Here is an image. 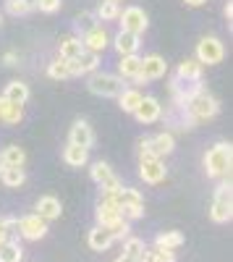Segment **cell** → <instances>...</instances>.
Returning <instances> with one entry per match:
<instances>
[{
	"label": "cell",
	"instance_id": "5",
	"mask_svg": "<svg viewBox=\"0 0 233 262\" xmlns=\"http://www.w3.org/2000/svg\"><path fill=\"white\" fill-rule=\"evenodd\" d=\"M89 92L100 95V97H118V92L123 90V79L118 74H105V71H92L89 81Z\"/></svg>",
	"mask_w": 233,
	"mask_h": 262
},
{
	"label": "cell",
	"instance_id": "14",
	"mask_svg": "<svg viewBox=\"0 0 233 262\" xmlns=\"http://www.w3.org/2000/svg\"><path fill=\"white\" fill-rule=\"evenodd\" d=\"M160 116H162V105L155 97H142V102L134 111V118L139 123H155V121H160Z\"/></svg>",
	"mask_w": 233,
	"mask_h": 262
},
{
	"label": "cell",
	"instance_id": "44",
	"mask_svg": "<svg viewBox=\"0 0 233 262\" xmlns=\"http://www.w3.org/2000/svg\"><path fill=\"white\" fill-rule=\"evenodd\" d=\"M6 168V163H3V158H0V170H3Z\"/></svg>",
	"mask_w": 233,
	"mask_h": 262
},
{
	"label": "cell",
	"instance_id": "34",
	"mask_svg": "<svg viewBox=\"0 0 233 262\" xmlns=\"http://www.w3.org/2000/svg\"><path fill=\"white\" fill-rule=\"evenodd\" d=\"M48 76H50V79H71V69H68V60H63V58L53 60V63L48 66Z\"/></svg>",
	"mask_w": 233,
	"mask_h": 262
},
{
	"label": "cell",
	"instance_id": "32",
	"mask_svg": "<svg viewBox=\"0 0 233 262\" xmlns=\"http://www.w3.org/2000/svg\"><path fill=\"white\" fill-rule=\"evenodd\" d=\"M89 170H92V181H95L97 186H105L108 181H113V179H115L113 168H110L108 163H102V160H100V163H95Z\"/></svg>",
	"mask_w": 233,
	"mask_h": 262
},
{
	"label": "cell",
	"instance_id": "4",
	"mask_svg": "<svg viewBox=\"0 0 233 262\" xmlns=\"http://www.w3.org/2000/svg\"><path fill=\"white\" fill-rule=\"evenodd\" d=\"M176 149V137L171 131H160L152 139H139V160L142 158H165Z\"/></svg>",
	"mask_w": 233,
	"mask_h": 262
},
{
	"label": "cell",
	"instance_id": "30",
	"mask_svg": "<svg viewBox=\"0 0 233 262\" xmlns=\"http://www.w3.org/2000/svg\"><path fill=\"white\" fill-rule=\"evenodd\" d=\"M142 92L139 90H121L118 92V105H121V111H126V113H134L136 111V105L142 102Z\"/></svg>",
	"mask_w": 233,
	"mask_h": 262
},
{
	"label": "cell",
	"instance_id": "40",
	"mask_svg": "<svg viewBox=\"0 0 233 262\" xmlns=\"http://www.w3.org/2000/svg\"><path fill=\"white\" fill-rule=\"evenodd\" d=\"M223 13H225V18L230 21V16H233V6H230V0H228V3H225V8H223Z\"/></svg>",
	"mask_w": 233,
	"mask_h": 262
},
{
	"label": "cell",
	"instance_id": "1",
	"mask_svg": "<svg viewBox=\"0 0 233 262\" xmlns=\"http://www.w3.org/2000/svg\"><path fill=\"white\" fill-rule=\"evenodd\" d=\"M183 107H186V118H183V126L181 128H194V123L209 121V118H215L220 113V102L209 95L207 90H202L199 84L194 86V92L189 95V100H186Z\"/></svg>",
	"mask_w": 233,
	"mask_h": 262
},
{
	"label": "cell",
	"instance_id": "10",
	"mask_svg": "<svg viewBox=\"0 0 233 262\" xmlns=\"http://www.w3.org/2000/svg\"><path fill=\"white\" fill-rule=\"evenodd\" d=\"M168 74V63H165V58L162 55H157V53H152V55H144L142 58V71H139V84L142 81H155V79H162Z\"/></svg>",
	"mask_w": 233,
	"mask_h": 262
},
{
	"label": "cell",
	"instance_id": "41",
	"mask_svg": "<svg viewBox=\"0 0 233 262\" xmlns=\"http://www.w3.org/2000/svg\"><path fill=\"white\" fill-rule=\"evenodd\" d=\"M115 262H139V259H136V257H129V254H121Z\"/></svg>",
	"mask_w": 233,
	"mask_h": 262
},
{
	"label": "cell",
	"instance_id": "6",
	"mask_svg": "<svg viewBox=\"0 0 233 262\" xmlns=\"http://www.w3.org/2000/svg\"><path fill=\"white\" fill-rule=\"evenodd\" d=\"M225 58V48L218 37H202L197 42V60L202 66H215Z\"/></svg>",
	"mask_w": 233,
	"mask_h": 262
},
{
	"label": "cell",
	"instance_id": "42",
	"mask_svg": "<svg viewBox=\"0 0 233 262\" xmlns=\"http://www.w3.org/2000/svg\"><path fill=\"white\" fill-rule=\"evenodd\" d=\"M183 3H186V6H194V8H197V6H204L207 0H183Z\"/></svg>",
	"mask_w": 233,
	"mask_h": 262
},
{
	"label": "cell",
	"instance_id": "31",
	"mask_svg": "<svg viewBox=\"0 0 233 262\" xmlns=\"http://www.w3.org/2000/svg\"><path fill=\"white\" fill-rule=\"evenodd\" d=\"M139 262H176V252L173 249H160V247L144 249L142 257H139Z\"/></svg>",
	"mask_w": 233,
	"mask_h": 262
},
{
	"label": "cell",
	"instance_id": "25",
	"mask_svg": "<svg viewBox=\"0 0 233 262\" xmlns=\"http://www.w3.org/2000/svg\"><path fill=\"white\" fill-rule=\"evenodd\" d=\"M3 97L11 100V102H21V105H24V102L29 100V86H27L24 81H18V79H16V81H8Z\"/></svg>",
	"mask_w": 233,
	"mask_h": 262
},
{
	"label": "cell",
	"instance_id": "28",
	"mask_svg": "<svg viewBox=\"0 0 233 262\" xmlns=\"http://www.w3.org/2000/svg\"><path fill=\"white\" fill-rule=\"evenodd\" d=\"M155 247H160V249H178V247H183V233L162 231V233L155 236Z\"/></svg>",
	"mask_w": 233,
	"mask_h": 262
},
{
	"label": "cell",
	"instance_id": "46",
	"mask_svg": "<svg viewBox=\"0 0 233 262\" xmlns=\"http://www.w3.org/2000/svg\"><path fill=\"white\" fill-rule=\"evenodd\" d=\"M0 21H3V18H0Z\"/></svg>",
	"mask_w": 233,
	"mask_h": 262
},
{
	"label": "cell",
	"instance_id": "21",
	"mask_svg": "<svg viewBox=\"0 0 233 262\" xmlns=\"http://www.w3.org/2000/svg\"><path fill=\"white\" fill-rule=\"evenodd\" d=\"M202 69H204V66L197 60V58H186L183 63H178V81H199L202 79Z\"/></svg>",
	"mask_w": 233,
	"mask_h": 262
},
{
	"label": "cell",
	"instance_id": "33",
	"mask_svg": "<svg viewBox=\"0 0 233 262\" xmlns=\"http://www.w3.org/2000/svg\"><path fill=\"white\" fill-rule=\"evenodd\" d=\"M121 13V6L115 3V0H102L100 8H97V18L100 21H115Z\"/></svg>",
	"mask_w": 233,
	"mask_h": 262
},
{
	"label": "cell",
	"instance_id": "43",
	"mask_svg": "<svg viewBox=\"0 0 233 262\" xmlns=\"http://www.w3.org/2000/svg\"><path fill=\"white\" fill-rule=\"evenodd\" d=\"M6 238H8V231H6L3 226H0V244H3V242H6Z\"/></svg>",
	"mask_w": 233,
	"mask_h": 262
},
{
	"label": "cell",
	"instance_id": "38",
	"mask_svg": "<svg viewBox=\"0 0 233 262\" xmlns=\"http://www.w3.org/2000/svg\"><path fill=\"white\" fill-rule=\"evenodd\" d=\"M0 226H3L6 231H11V228L18 226V217H0Z\"/></svg>",
	"mask_w": 233,
	"mask_h": 262
},
{
	"label": "cell",
	"instance_id": "16",
	"mask_svg": "<svg viewBox=\"0 0 233 262\" xmlns=\"http://www.w3.org/2000/svg\"><path fill=\"white\" fill-rule=\"evenodd\" d=\"M60 212H63V207H60L58 196L45 194V196H39V200H37V215L42 217V221H58Z\"/></svg>",
	"mask_w": 233,
	"mask_h": 262
},
{
	"label": "cell",
	"instance_id": "18",
	"mask_svg": "<svg viewBox=\"0 0 233 262\" xmlns=\"http://www.w3.org/2000/svg\"><path fill=\"white\" fill-rule=\"evenodd\" d=\"M21 118H24V105L0 97V121L8 126H16V123H21Z\"/></svg>",
	"mask_w": 233,
	"mask_h": 262
},
{
	"label": "cell",
	"instance_id": "39",
	"mask_svg": "<svg viewBox=\"0 0 233 262\" xmlns=\"http://www.w3.org/2000/svg\"><path fill=\"white\" fill-rule=\"evenodd\" d=\"M16 60H18V55H16V53H13V50H11V53H6V55H3V63H6V66H16Z\"/></svg>",
	"mask_w": 233,
	"mask_h": 262
},
{
	"label": "cell",
	"instance_id": "19",
	"mask_svg": "<svg viewBox=\"0 0 233 262\" xmlns=\"http://www.w3.org/2000/svg\"><path fill=\"white\" fill-rule=\"evenodd\" d=\"M89 249H95V252H105V249H110L113 247V233L108 231V228H102V226H95L92 231H89Z\"/></svg>",
	"mask_w": 233,
	"mask_h": 262
},
{
	"label": "cell",
	"instance_id": "7",
	"mask_svg": "<svg viewBox=\"0 0 233 262\" xmlns=\"http://www.w3.org/2000/svg\"><path fill=\"white\" fill-rule=\"evenodd\" d=\"M118 21H121V29L123 32H131V34H144L147 27H150V21H147V13L139 8V6H129L118 13Z\"/></svg>",
	"mask_w": 233,
	"mask_h": 262
},
{
	"label": "cell",
	"instance_id": "8",
	"mask_svg": "<svg viewBox=\"0 0 233 262\" xmlns=\"http://www.w3.org/2000/svg\"><path fill=\"white\" fill-rule=\"evenodd\" d=\"M16 228H18V233L24 236V238H29V242H39V238L48 236V221H42L37 212L18 217V226Z\"/></svg>",
	"mask_w": 233,
	"mask_h": 262
},
{
	"label": "cell",
	"instance_id": "27",
	"mask_svg": "<svg viewBox=\"0 0 233 262\" xmlns=\"http://www.w3.org/2000/svg\"><path fill=\"white\" fill-rule=\"evenodd\" d=\"M84 50V45H81V37H63L60 39V48H58V53H60V58L63 60H71V58H76L79 53Z\"/></svg>",
	"mask_w": 233,
	"mask_h": 262
},
{
	"label": "cell",
	"instance_id": "24",
	"mask_svg": "<svg viewBox=\"0 0 233 262\" xmlns=\"http://www.w3.org/2000/svg\"><path fill=\"white\" fill-rule=\"evenodd\" d=\"M0 181H3L6 189H18L27 181V170L24 168H3L0 170Z\"/></svg>",
	"mask_w": 233,
	"mask_h": 262
},
{
	"label": "cell",
	"instance_id": "35",
	"mask_svg": "<svg viewBox=\"0 0 233 262\" xmlns=\"http://www.w3.org/2000/svg\"><path fill=\"white\" fill-rule=\"evenodd\" d=\"M34 8V0H6V11L11 16H27Z\"/></svg>",
	"mask_w": 233,
	"mask_h": 262
},
{
	"label": "cell",
	"instance_id": "13",
	"mask_svg": "<svg viewBox=\"0 0 233 262\" xmlns=\"http://www.w3.org/2000/svg\"><path fill=\"white\" fill-rule=\"evenodd\" d=\"M97 66H100V55H97V53H89V50H81L76 58H71V60H68L71 76L92 74V71H97Z\"/></svg>",
	"mask_w": 233,
	"mask_h": 262
},
{
	"label": "cell",
	"instance_id": "29",
	"mask_svg": "<svg viewBox=\"0 0 233 262\" xmlns=\"http://www.w3.org/2000/svg\"><path fill=\"white\" fill-rule=\"evenodd\" d=\"M21 254H24V249L16 238H6L0 244V262H21Z\"/></svg>",
	"mask_w": 233,
	"mask_h": 262
},
{
	"label": "cell",
	"instance_id": "20",
	"mask_svg": "<svg viewBox=\"0 0 233 262\" xmlns=\"http://www.w3.org/2000/svg\"><path fill=\"white\" fill-rule=\"evenodd\" d=\"M139 71H142V58L139 53L134 55H121V63H118V76L121 79H139Z\"/></svg>",
	"mask_w": 233,
	"mask_h": 262
},
{
	"label": "cell",
	"instance_id": "37",
	"mask_svg": "<svg viewBox=\"0 0 233 262\" xmlns=\"http://www.w3.org/2000/svg\"><path fill=\"white\" fill-rule=\"evenodd\" d=\"M34 8H39L42 13H55L60 8V0H34Z\"/></svg>",
	"mask_w": 233,
	"mask_h": 262
},
{
	"label": "cell",
	"instance_id": "17",
	"mask_svg": "<svg viewBox=\"0 0 233 262\" xmlns=\"http://www.w3.org/2000/svg\"><path fill=\"white\" fill-rule=\"evenodd\" d=\"M139 45H142V37L139 34H131V32H118L115 39H113V48L121 53V55H134L139 53Z\"/></svg>",
	"mask_w": 233,
	"mask_h": 262
},
{
	"label": "cell",
	"instance_id": "15",
	"mask_svg": "<svg viewBox=\"0 0 233 262\" xmlns=\"http://www.w3.org/2000/svg\"><path fill=\"white\" fill-rule=\"evenodd\" d=\"M68 144H76V147H84L89 149L95 144V131L87 121H74L71 131H68Z\"/></svg>",
	"mask_w": 233,
	"mask_h": 262
},
{
	"label": "cell",
	"instance_id": "12",
	"mask_svg": "<svg viewBox=\"0 0 233 262\" xmlns=\"http://www.w3.org/2000/svg\"><path fill=\"white\" fill-rule=\"evenodd\" d=\"M165 163L162 158H142L139 160V176L144 184H160L165 179Z\"/></svg>",
	"mask_w": 233,
	"mask_h": 262
},
{
	"label": "cell",
	"instance_id": "2",
	"mask_svg": "<svg viewBox=\"0 0 233 262\" xmlns=\"http://www.w3.org/2000/svg\"><path fill=\"white\" fill-rule=\"evenodd\" d=\"M230 160H233V149L228 142H218L207 149L204 155V170L209 179H230Z\"/></svg>",
	"mask_w": 233,
	"mask_h": 262
},
{
	"label": "cell",
	"instance_id": "36",
	"mask_svg": "<svg viewBox=\"0 0 233 262\" xmlns=\"http://www.w3.org/2000/svg\"><path fill=\"white\" fill-rule=\"evenodd\" d=\"M147 247H144V242L142 238H136V236H126V244H123V254H129V257H142V252H144Z\"/></svg>",
	"mask_w": 233,
	"mask_h": 262
},
{
	"label": "cell",
	"instance_id": "23",
	"mask_svg": "<svg viewBox=\"0 0 233 262\" xmlns=\"http://www.w3.org/2000/svg\"><path fill=\"white\" fill-rule=\"evenodd\" d=\"M87 160H89V149H84V147L68 144L66 149H63V163L71 165V168H81V165H87Z\"/></svg>",
	"mask_w": 233,
	"mask_h": 262
},
{
	"label": "cell",
	"instance_id": "45",
	"mask_svg": "<svg viewBox=\"0 0 233 262\" xmlns=\"http://www.w3.org/2000/svg\"><path fill=\"white\" fill-rule=\"evenodd\" d=\"M115 3H118V0H115Z\"/></svg>",
	"mask_w": 233,
	"mask_h": 262
},
{
	"label": "cell",
	"instance_id": "22",
	"mask_svg": "<svg viewBox=\"0 0 233 262\" xmlns=\"http://www.w3.org/2000/svg\"><path fill=\"white\" fill-rule=\"evenodd\" d=\"M115 202L118 207H144V196L139 189H131V186H121V191L115 194Z\"/></svg>",
	"mask_w": 233,
	"mask_h": 262
},
{
	"label": "cell",
	"instance_id": "3",
	"mask_svg": "<svg viewBox=\"0 0 233 262\" xmlns=\"http://www.w3.org/2000/svg\"><path fill=\"white\" fill-rule=\"evenodd\" d=\"M209 217L215 223H228L233 217V196H230V179H223L215 189V200L209 207Z\"/></svg>",
	"mask_w": 233,
	"mask_h": 262
},
{
	"label": "cell",
	"instance_id": "9",
	"mask_svg": "<svg viewBox=\"0 0 233 262\" xmlns=\"http://www.w3.org/2000/svg\"><path fill=\"white\" fill-rule=\"evenodd\" d=\"M95 215H97V226H102V228H113L118 221H123L115 196H100V205H97Z\"/></svg>",
	"mask_w": 233,
	"mask_h": 262
},
{
	"label": "cell",
	"instance_id": "26",
	"mask_svg": "<svg viewBox=\"0 0 233 262\" xmlns=\"http://www.w3.org/2000/svg\"><path fill=\"white\" fill-rule=\"evenodd\" d=\"M0 158H3L6 168H24V163H27V152L21 149V147H16V144H11V147H6L3 152H0Z\"/></svg>",
	"mask_w": 233,
	"mask_h": 262
},
{
	"label": "cell",
	"instance_id": "11",
	"mask_svg": "<svg viewBox=\"0 0 233 262\" xmlns=\"http://www.w3.org/2000/svg\"><path fill=\"white\" fill-rule=\"evenodd\" d=\"M81 45H84V50L100 55L105 48L110 45V34H108V29H105L102 24H95V27H89L87 32L81 34Z\"/></svg>",
	"mask_w": 233,
	"mask_h": 262
}]
</instances>
